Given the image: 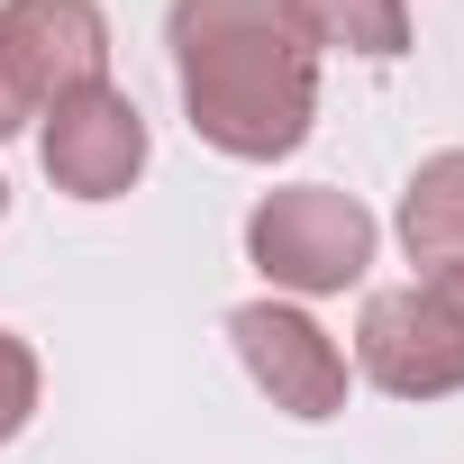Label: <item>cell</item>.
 Here are the masks:
<instances>
[{
	"mask_svg": "<svg viewBox=\"0 0 464 464\" xmlns=\"http://www.w3.org/2000/svg\"><path fill=\"white\" fill-rule=\"evenodd\" d=\"M182 119L200 146L237 164H283L319 119V55L292 37L274 0H173L164 10Z\"/></svg>",
	"mask_w": 464,
	"mask_h": 464,
	"instance_id": "6da1fadb",
	"label": "cell"
},
{
	"mask_svg": "<svg viewBox=\"0 0 464 464\" xmlns=\"http://www.w3.org/2000/svg\"><path fill=\"white\" fill-rule=\"evenodd\" d=\"M373 246H382L373 209H364L355 191H337V182H283V191H265L256 218H246V265H256L274 292H292V301L355 292L364 265H373Z\"/></svg>",
	"mask_w": 464,
	"mask_h": 464,
	"instance_id": "7a4b0ae2",
	"label": "cell"
},
{
	"mask_svg": "<svg viewBox=\"0 0 464 464\" xmlns=\"http://www.w3.org/2000/svg\"><path fill=\"white\" fill-rule=\"evenodd\" d=\"M227 346H237V364L256 373V392L283 410V419H337L346 410V355L337 337L301 310V301H237L227 310Z\"/></svg>",
	"mask_w": 464,
	"mask_h": 464,
	"instance_id": "3957f363",
	"label": "cell"
},
{
	"mask_svg": "<svg viewBox=\"0 0 464 464\" xmlns=\"http://www.w3.org/2000/svg\"><path fill=\"white\" fill-rule=\"evenodd\" d=\"M0 64H10L28 119L110 82V19L101 0H0Z\"/></svg>",
	"mask_w": 464,
	"mask_h": 464,
	"instance_id": "277c9868",
	"label": "cell"
},
{
	"mask_svg": "<svg viewBox=\"0 0 464 464\" xmlns=\"http://www.w3.org/2000/svg\"><path fill=\"white\" fill-rule=\"evenodd\" d=\"M355 373L392 401H446L464 392V337L428 283H392L355 319Z\"/></svg>",
	"mask_w": 464,
	"mask_h": 464,
	"instance_id": "5b68a950",
	"label": "cell"
},
{
	"mask_svg": "<svg viewBox=\"0 0 464 464\" xmlns=\"http://www.w3.org/2000/svg\"><path fill=\"white\" fill-rule=\"evenodd\" d=\"M37 155H46V182L64 200H128L137 173H146V155H155V137H146V110L119 82H101V92L46 110Z\"/></svg>",
	"mask_w": 464,
	"mask_h": 464,
	"instance_id": "8992f818",
	"label": "cell"
},
{
	"mask_svg": "<svg viewBox=\"0 0 464 464\" xmlns=\"http://www.w3.org/2000/svg\"><path fill=\"white\" fill-rule=\"evenodd\" d=\"M274 10L310 55H364V64L410 55V0H274Z\"/></svg>",
	"mask_w": 464,
	"mask_h": 464,
	"instance_id": "52a82bcc",
	"label": "cell"
},
{
	"mask_svg": "<svg viewBox=\"0 0 464 464\" xmlns=\"http://www.w3.org/2000/svg\"><path fill=\"white\" fill-rule=\"evenodd\" d=\"M401 246H410L419 274L464 265V146L428 155V164L401 182Z\"/></svg>",
	"mask_w": 464,
	"mask_h": 464,
	"instance_id": "ba28073f",
	"label": "cell"
},
{
	"mask_svg": "<svg viewBox=\"0 0 464 464\" xmlns=\"http://www.w3.org/2000/svg\"><path fill=\"white\" fill-rule=\"evenodd\" d=\"M28 419H37V346L0 328V446H10Z\"/></svg>",
	"mask_w": 464,
	"mask_h": 464,
	"instance_id": "9c48e42d",
	"label": "cell"
},
{
	"mask_svg": "<svg viewBox=\"0 0 464 464\" xmlns=\"http://www.w3.org/2000/svg\"><path fill=\"white\" fill-rule=\"evenodd\" d=\"M437 301H446V319H455V337H464V265H446V274H419Z\"/></svg>",
	"mask_w": 464,
	"mask_h": 464,
	"instance_id": "30bf717a",
	"label": "cell"
},
{
	"mask_svg": "<svg viewBox=\"0 0 464 464\" xmlns=\"http://www.w3.org/2000/svg\"><path fill=\"white\" fill-rule=\"evenodd\" d=\"M28 128V101H19V82H10V64H0V137H19Z\"/></svg>",
	"mask_w": 464,
	"mask_h": 464,
	"instance_id": "8fae6325",
	"label": "cell"
},
{
	"mask_svg": "<svg viewBox=\"0 0 464 464\" xmlns=\"http://www.w3.org/2000/svg\"><path fill=\"white\" fill-rule=\"evenodd\" d=\"M0 218H10V182H0Z\"/></svg>",
	"mask_w": 464,
	"mask_h": 464,
	"instance_id": "7c38bea8",
	"label": "cell"
}]
</instances>
